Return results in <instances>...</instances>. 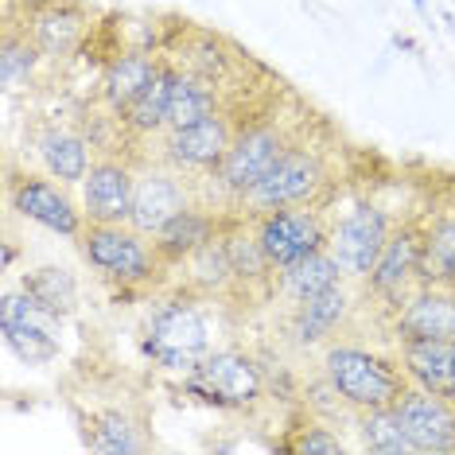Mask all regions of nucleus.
I'll use <instances>...</instances> for the list:
<instances>
[{
    "mask_svg": "<svg viewBox=\"0 0 455 455\" xmlns=\"http://www.w3.org/2000/svg\"><path fill=\"white\" fill-rule=\"evenodd\" d=\"M78 250L101 281L121 288L152 284L164 268L156 242L129 222H86V230L78 234Z\"/></svg>",
    "mask_w": 455,
    "mask_h": 455,
    "instance_id": "f257e3e1",
    "label": "nucleus"
},
{
    "mask_svg": "<svg viewBox=\"0 0 455 455\" xmlns=\"http://www.w3.org/2000/svg\"><path fill=\"white\" fill-rule=\"evenodd\" d=\"M327 180L331 175H327L323 152L312 148L307 140H292L281 152V160H276L234 206L242 219H261V214L284 211V206H307V203H319Z\"/></svg>",
    "mask_w": 455,
    "mask_h": 455,
    "instance_id": "f03ea898",
    "label": "nucleus"
},
{
    "mask_svg": "<svg viewBox=\"0 0 455 455\" xmlns=\"http://www.w3.org/2000/svg\"><path fill=\"white\" fill-rule=\"evenodd\" d=\"M323 378L335 389V397L350 409H381L405 393L409 378L401 370V362L381 358L366 347L355 343H335L323 355Z\"/></svg>",
    "mask_w": 455,
    "mask_h": 455,
    "instance_id": "7ed1b4c3",
    "label": "nucleus"
},
{
    "mask_svg": "<svg viewBox=\"0 0 455 455\" xmlns=\"http://www.w3.org/2000/svg\"><path fill=\"white\" fill-rule=\"evenodd\" d=\"M140 350H144V358H152V366L188 378L211 355V323H206V312L195 299H183V296L160 304L140 331Z\"/></svg>",
    "mask_w": 455,
    "mask_h": 455,
    "instance_id": "20e7f679",
    "label": "nucleus"
},
{
    "mask_svg": "<svg viewBox=\"0 0 455 455\" xmlns=\"http://www.w3.org/2000/svg\"><path fill=\"white\" fill-rule=\"evenodd\" d=\"M288 144H292V137H288V129L276 117H257L250 125H237L230 152H226L222 164L206 175V180H214V188H219L230 203H237L276 160H281V152Z\"/></svg>",
    "mask_w": 455,
    "mask_h": 455,
    "instance_id": "39448f33",
    "label": "nucleus"
},
{
    "mask_svg": "<svg viewBox=\"0 0 455 455\" xmlns=\"http://www.w3.org/2000/svg\"><path fill=\"white\" fill-rule=\"evenodd\" d=\"M183 389L211 409H250L265 393L261 366L242 350H211L199 366L183 378Z\"/></svg>",
    "mask_w": 455,
    "mask_h": 455,
    "instance_id": "423d86ee",
    "label": "nucleus"
},
{
    "mask_svg": "<svg viewBox=\"0 0 455 455\" xmlns=\"http://www.w3.org/2000/svg\"><path fill=\"white\" fill-rule=\"evenodd\" d=\"M253 234L261 242L273 273H281V268L304 261V257L331 245V226H327V214L319 211V203L268 211L261 219H253Z\"/></svg>",
    "mask_w": 455,
    "mask_h": 455,
    "instance_id": "0eeeda50",
    "label": "nucleus"
},
{
    "mask_svg": "<svg viewBox=\"0 0 455 455\" xmlns=\"http://www.w3.org/2000/svg\"><path fill=\"white\" fill-rule=\"evenodd\" d=\"M428 281V245H424L420 226H393L389 242L381 245L374 268L366 273V292L386 307H397L412 288H420Z\"/></svg>",
    "mask_w": 455,
    "mask_h": 455,
    "instance_id": "6e6552de",
    "label": "nucleus"
},
{
    "mask_svg": "<svg viewBox=\"0 0 455 455\" xmlns=\"http://www.w3.org/2000/svg\"><path fill=\"white\" fill-rule=\"evenodd\" d=\"M8 206L20 219L44 226L59 237H78L86 230V211L55 175H12L8 180Z\"/></svg>",
    "mask_w": 455,
    "mask_h": 455,
    "instance_id": "1a4fd4ad",
    "label": "nucleus"
},
{
    "mask_svg": "<svg viewBox=\"0 0 455 455\" xmlns=\"http://www.w3.org/2000/svg\"><path fill=\"white\" fill-rule=\"evenodd\" d=\"M389 234H393V222H389L386 206L374 203V199H362V203L350 206L335 226H331L327 250L339 257V265H343L347 276L366 281V273L374 268L381 245L389 242Z\"/></svg>",
    "mask_w": 455,
    "mask_h": 455,
    "instance_id": "9d476101",
    "label": "nucleus"
},
{
    "mask_svg": "<svg viewBox=\"0 0 455 455\" xmlns=\"http://www.w3.org/2000/svg\"><path fill=\"white\" fill-rule=\"evenodd\" d=\"M237 132V121L230 109H219L211 117L195 121L183 129H168L160 140V160L172 168L188 172V175H211L222 164V156L230 152Z\"/></svg>",
    "mask_w": 455,
    "mask_h": 455,
    "instance_id": "9b49d317",
    "label": "nucleus"
},
{
    "mask_svg": "<svg viewBox=\"0 0 455 455\" xmlns=\"http://www.w3.org/2000/svg\"><path fill=\"white\" fill-rule=\"evenodd\" d=\"M195 203L191 195V175L172 168V164H144L137 172V188H132V214L129 226H137L140 234L156 237L180 211H188Z\"/></svg>",
    "mask_w": 455,
    "mask_h": 455,
    "instance_id": "f8f14e48",
    "label": "nucleus"
},
{
    "mask_svg": "<svg viewBox=\"0 0 455 455\" xmlns=\"http://www.w3.org/2000/svg\"><path fill=\"white\" fill-rule=\"evenodd\" d=\"M397 424L405 432V440L412 443L417 455H443L455 451V401L443 393L420 389V386H405L397 401H393Z\"/></svg>",
    "mask_w": 455,
    "mask_h": 455,
    "instance_id": "ddd939ff",
    "label": "nucleus"
},
{
    "mask_svg": "<svg viewBox=\"0 0 455 455\" xmlns=\"http://www.w3.org/2000/svg\"><path fill=\"white\" fill-rule=\"evenodd\" d=\"M393 335L405 339H455V288L424 281L393 307Z\"/></svg>",
    "mask_w": 455,
    "mask_h": 455,
    "instance_id": "4468645a",
    "label": "nucleus"
},
{
    "mask_svg": "<svg viewBox=\"0 0 455 455\" xmlns=\"http://www.w3.org/2000/svg\"><path fill=\"white\" fill-rule=\"evenodd\" d=\"M132 188H137V172L125 160L101 156L82 180V211L86 222H129L132 214Z\"/></svg>",
    "mask_w": 455,
    "mask_h": 455,
    "instance_id": "2eb2a0df",
    "label": "nucleus"
},
{
    "mask_svg": "<svg viewBox=\"0 0 455 455\" xmlns=\"http://www.w3.org/2000/svg\"><path fill=\"white\" fill-rule=\"evenodd\" d=\"M24 32L36 39V47L44 51L47 59L70 55L90 32V12L70 0H39V4L28 8V24Z\"/></svg>",
    "mask_w": 455,
    "mask_h": 455,
    "instance_id": "dca6fc26",
    "label": "nucleus"
},
{
    "mask_svg": "<svg viewBox=\"0 0 455 455\" xmlns=\"http://www.w3.org/2000/svg\"><path fill=\"white\" fill-rule=\"evenodd\" d=\"M219 234H222L219 214H214L211 206H203V203H191L188 211L175 214V219L164 226L156 237H152V242H156L164 265H188L191 257L199 253L206 242H214Z\"/></svg>",
    "mask_w": 455,
    "mask_h": 455,
    "instance_id": "f3484780",
    "label": "nucleus"
},
{
    "mask_svg": "<svg viewBox=\"0 0 455 455\" xmlns=\"http://www.w3.org/2000/svg\"><path fill=\"white\" fill-rule=\"evenodd\" d=\"M397 362L405 370L409 386L443 393V397L451 393L455 339H405V343H397Z\"/></svg>",
    "mask_w": 455,
    "mask_h": 455,
    "instance_id": "a211bd4d",
    "label": "nucleus"
},
{
    "mask_svg": "<svg viewBox=\"0 0 455 455\" xmlns=\"http://www.w3.org/2000/svg\"><path fill=\"white\" fill-rule=\"evenodd\" d=\"M90 148H94V144L82 137V132L63 129V125H47L36 137V152H39V164H44V172L55 175V180L67 183V188H82L86 172L94 168V156H90Z\"/></svg>",
    "mask_w": 455,
    "mask_h": 455,
    "instance_id": "6ab92c4d",
    "label": "nucleus"
},
{
    "mask_svg": "<svg viewBox=\"0 0 455 455\" xmlns=\"http://www.w3.org/2000/svg\"><path fill=\"white\" fill-rule=\"evenodd\" d=\"M175 78H180V67L164 63L160 75L117 113L121 129L132 132V137H156V132H168V106H172Z\"/></svg>",
    "mask_w": 455,
    "mask_h": 455,
    "instance_id": "aec40b11",
    "label": "nucleus"
},
{
    "mask_svg": "<svg viewBox=\"0 0 455 455\" xmlns=\"http://www.w3.org/2000/svg\"><path fill=\"white\" fill-rule=\"evenodd\" d=\"M160 67H164V59H156L152 51H121L117 59H109L106 75H101V101L113 113H121L160 75Z\"/></svg>",
    "mask_w": 455,
    "mask_h": 455,
    "instance_id": "412c9836",
    "label": "nucleus"
},
{
    "mask_svg": "<svg viewBox=\"0 0 455 455\" xmlns=\"http://www.w3.org/2000/svg\"><path fill=\"white\" fill-rule=\"evenodd\" d=\"M350 312V296L347 288H327V292H319L312 299H304V304H296V315H292V339L299 347H315L323 343L327 335H335L339 327H343V319Z\"/></svg>",
    "mask_w": 455,
    "mask_h": 455,
    "instance_id": "4be33fe9",
    "label": "nucleus"
},
{
    "mask_svg": "<svg viewBox=\"0 0 455 455\" xmlns=\"http://www.w3.org/2000/svg\"><path fill=\"white\" fill-rule=\"evenodd\" d=\"M343 276L347 273H343V265H339V257L331 250H319L312 257H304V261L281 268V273H276V292L284 299H292V304H304V299L327 292V288H339Z\"/></svg>",
    "mask_w": 455,
    "mask_h": 455,
    "instance_id": "5701e85b",
    "label": "nucleus"
},
{
    "mask_svg": "<svg viewBox=\"0 0 455 455\" xmlns=\"http://www.w3.org/2000/svg\"><path fill=\"white\" fill-rule=\"evenodd\" d=\"M219 109H222L219 82L180 67V78H175V90H172V106H168V129L195 125V121L211 117V113H219Z\"/></svg>",
    "mask_w": 455,
    "mask_h": 455,
    "instance_id": "b1692460",
    "label": "nucleus"
},
{
    "mask_svg": "<svg viewBox=\"0 0 455 455\" xmlns=\"http://www.w3.org/2000/svg\"><path fill=\"white\" fill-rule=\"evenodd\" d=\"M82 440H86L90 451H144V448H148L144 428L129 417V412H121V409L98 412V417L86 424Z\"/></svg>",
    "mask_w": 455,
    "mask_h": 455,
    "instance_id": "393cba45",
    "label": "nucleus"
},
{
    "mask_svg": "<svg viewBox=\"0 0 455 455\" xmlns=\"http://www.w3.org/2000/svg\"><path fill=\"white\" fill-rule=\"evenodd\" d=\"M44 59V51L36 47V39L24 32V28H12L8 24L4 32V47H0V82H4L8 94L24 90L28 82L36 78V67Z\"/></svg>",
    "mask_w": 455,
    "mask_h": 455,
    "instance_id": "a878e982",
    "label": "nucleus"
},
{
    "mask_svg": "<svg viewBox=\"0 0 455 455\" xmlns=\"http://www.w3.org/2000/svg\"><path fill=\"white\" fill-rule=\"evenodd\" d=\"M24 288L44 307H51V312L63 315V319L78 307V281L67 273V268H59V265H44V268H36V273H28Z\"/></svg>",
    "mask_w": 455,
    "mask_h": 455,
    "instance_id": "bb28decb",
    "label": "nucleus"
},
{
    "mask_svg": "<svg viewBox=\"0 0 455 455\" xmlns=\"http://www.w3.org/2000/svg\"><path fill=\"white\" fill-rule=\"evenodd\" d=\"M358 436H362V448L378 451V455H409L412 451V443L405 440V432H401V424H397V412H393V405L362 409Z\"/></svg>",
    "mask_w": 455,
    "mask_h": 455,
    "instance_id": "cd10ccee",
    "label": "nucleus"
},
{
    "mask_svg": "<svg viewBox=\"0 0 455 455\" xmlns=\"http://www.w3.org/2000/svg\"><path fill=\"white\" fill-rule=\"evenodd\" d=\"M0 339L4 350L12 358H20L24 366H47L59 355V335L47 327H32V323H0Z\"/></svg>",
    "mask_w": 455,
    "mask_h": 455,
    "instance_id": "c85d7f7f",
    "label": "nucleus"
},
{
    "mask_svg": "<svg viewBox=\"0 0 455 455\" xmlns=\"http://www.w3.org/2000/svg\"><path fill=\"white\" fill-rule=\"evenodd\" d=\"M424 245H428V281L455 288V211H443L424 230Z\"/></svg>",
    "mask_w": 455,
    "mask_h": 455,
    "instance_id": "c756f323",
    "label": "nucleus"
},
{
    "mask_svg": "<svg viewBox=\"0 0 455 455\" xmlns=\"http://www.w3.org/2000/svg\"><path fill=\"white\" fill-rule=\"evenodd\" d=\"M288 448L299 451V455H304V451L307 455H335V451H343L347 443H343V436H335L331 428H323V424H304Z\"/></svg>",
    "mask_w": 455,
    "mask_h": 455,
    "instance_id": "7c9ffc66",
    "label": "nucleus"
},
{
    "mask_svg": "<svg viewBox=\"0 0 455 455\" xmlns=\"http://www.w3.org/2000/svg\"><path fill=\"white\" fill-rule=\"evenodd\" d=\"M409 4H412V8H417V12H420V16H428V4H424V0H409Z\"/></svg>",
    "mask_w": 455,
    "mask_h": 455,
    "instance_id": "2f4dec72",
    "label": "nucleus"
},
{
    "mask_svg": "<svg viewBox=\"0 0 455 455\" xmlns=\"http://www.w3.org/2000/svg\"><path fill=\"white\" fill-rule=\"evenodd\" d=\"M448 397H451V401H455V374H451V393H448Z\"/></svg>",
    "mask_w": 455,
    "mask_h": 455,
    "instance_id": "473e14b6",
    "label": "nucleus"
}]
</instances>
